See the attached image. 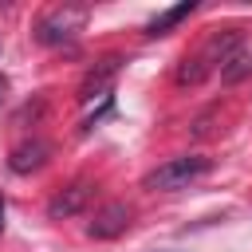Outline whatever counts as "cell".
I'll use <instances>...</instances> for the list:
<instances>
[{
    "label": "cell",
    "mask_w": 252,
    "mask_h": 252,
    "mask_svg": "<svg viewBox=\"0 0 252 252\" xmlns=\"http://www.w3.org/2000/svg\"><path fill=\"white\" fill-rule=\"evenodd\" d=\"M4 91H8V79L0 75V102H4Z\"/></svg>",
    "instance_id": "9c48e42d"
},
{
    "label": "cell",
    "mask_w": 252,
    "mask_h": 252,
    "mask_svg": "<svg viewBox=\"0 0 252 252\" xmlns=\"http://www.w3.org/2000/svg\"><path fill=\"white\" fill-rule=\"evenodd\" d=\"M0 232H4V201H0Z\"/></svg>",
    "instance_id": "30bf717a"
},
{
    "label": "cell",
    "mask_w": 252,
    "mask_h": 252,
    "mask_svg": "<svg viewBox=\"0 0 252 252\" xmlns=\"http://www.w3.org/2000/svg\"><path fill=\"white\" fill-rule=\"evenodd\" d=\"M193 0H181V4H173V8H165V12H158L150 24H146V35L154 39V35H169V28H177L185 16H193Z\"/></svg>",
    "instance_id": "8992f818"
},
{
    "label": "cell",
    "mask_w": 252,
    "mask_h": 252,
    "mask_svg": "<svg viewBox=\"0 0 252 252\" xmlns=\"http://www.w3.org/2000/svg\"><path fill=\"white\" fill-rule=\"evenodd\" d=\"M0 47H4V43H0Z\"/></svg>",
    "instance_id": "8fae6325"
},
{
    "label": "cell",
    "mask_w": 252,
    "mask_h": 252,
    "mask_svg": "<svg viewBox=\"0 0 252 252\" xmlns=\"http://www.w3.org/2000/svg\"><path fill=\"white\" fill-rule=\"evenodd\" d=\"M126 228H130V205L110 201V205H102V209L94 213V220L87 224V236H94V240H114V236H122Z\"/></svg>",
    "instance_id": "3957f363"
},
{
    "label": "cell",
    "mask_w": 252,
    "mask_h": 252,
    "mask_svg": "<svg viewBox=\"0 0 252 252\" xmlns=\"http://www.w3.org/2000/svg\"><path fill=\"white\" fill-rule=\"evenodd\" d=\"M205 75H209L205 55H193V59L185 55V59H181V67H177V83H181V87H185V83H201Z\"/></svg>",
    "instance_id": "52a82bcc"
},
{
    "label": "cell",
    "mask_w": 252,
    "mask_h": 252,
    "mask_svg": "<svg viewBox=\"0 0 252 252\" xmlns=\"http://www.w3.org/2000/svg\"><path fill=\"white\" fill-rule=\"evenodd\" d=\"M47 158H51V146H47V142H39V138H32V142H24V146H16V150H12L8 169H12V173H32V169H39Z\"/></svg>",
    "instance_id": "5b68a950"
},
{
    "label": "cell",
    "mask_w": 252,
    "mask_h": 252,
    "mask_svg": "<svg viewBox=\"0 0 252 252\" xmlns=\"http://www.w3.org/2000/svg\"><path fill=\"white\" fill-rule=\"evenodd\" d=\"M209 158H201V154H185V158H169V161H161L158 169H150L146 177H142V189H154V193H173V189H185L189 181H197V177H205L209 173Z\"/></svg>",
    "instance_id": "6da1fadb"
},
{
    "label": "cell",
    "mask_w": 252,
    "mask_h": 252,
    "mask_svg": "<svg viewBox=\"0 0 252 252\" xmlns=\"http://www.w3.org/2000/svg\"><path fill=\"white\" fill-rule=\"evenodd\" d=\"M248 71H252V55H248V51H236V55L220 67V79H224V83H240Z\"/></svg>",
    "instance_id": "ba28073f"
},
{
    "label": "cell",
    "mask_w": 252,
    "mask_h": 252,
    "mask_svg": "<svg viewBox=\"0 0 252 252\" xmlns=\"http://www.w3.org/2000/svg\"><path fill=\"white\" fill-rule=\"evenodd\" d=\"M91 193H94V185H91V181H71L67 189H59V193L47 201V217H51V220H63V217L83 213V209H87V201H91Z\"/></svg>",
    "instance_id": "277c9868"
},
{
    "label": "cell",
    "mask_w": 252,
    "mask_h": 252,
    "mask_svg": "<svg viewBox=\"0 0 252 252\" xmlns=\"http://www.w3.org/2000/svg\"><path fill=\"white\" fill-rule=\"evenodd\" d=\"M83 24H87V8H79V4H55V8H47L39 16L35 39L47 43V47H59V43H71L83 32Z\"/></svg>",
    "instance_id": "7a4b0ae2"
}]
</instances>
